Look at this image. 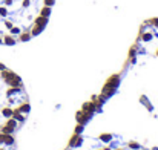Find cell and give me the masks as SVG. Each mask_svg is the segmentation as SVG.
Masks as SVG:
<instances>
[{
  "instance_id": "1",
  "label": "cell",
  "mask_w": 158,
  "mask_h": 150,
  "mask_svg": "<svg viewBox=\"0 0 158 150\" xmlns=\"http://www.w3.org/2000/svg\"><path fill=\"white\" fill-rule=\"evenodd\" d=\"M54 0H0V46H14L39 35Z\"/></svg>"
},
{
  "instance_id": "2",
  "label": "cell",
  "mask_w": 158,
  "mask_h": 150,
  "mask_svg": "<svg viewBox=\"0 0 158 150\" xmlns=\"http://www.w3.org/2000/svg\"><path fill=\"white\" fill-rule=\"evenodd\" d=\"M23 103L20 77L0 64V133L9 135L17 129L19 123L14 115L15 112H20Z\"/></svg>"
},
{
  "instance_id": "3",
  "label": "cell",
  "mask_w": 158,
  "mask_h": 150,
  "mask_svg": "<svg viewBox=\"0 0 158 150\" xmlns=\"http://www.w3.org/2000/svg\"><path fill=\"white\" fill-rule=\"evenodd\" d=\"M12 144H14V140L9 135H6V133L0 135V150H9Z\"/></svg>"
},
{
  "instance_id": "4",
  "label": "cell",
  "mask_w": 158,
  "mask_h": 150,
  "mask_svg": "<svg viewBox=\"0 0 158 150\" xmlns=\"http://www.w3.org/2000/svg\"><path fill=\"white\" fill-rule=\"evenodd\" d=\"M80 143H81V138L78 136V133L69 141V146H74V147H77V146H80Z\"/></svg>"
},
{
  "instance_id": "5",
  "label": "cell",
  "mask_w": 158,
  "mask_h": 150,
  "mask_svg": "<svg viewBox=\"0 0 158 150\" xmlns=\"http://www.w3.org/2000/svg\"><path fill=\"white\" fill-rule=\"evenodd\" d=\"M100 140H102V141H109V140H110V135H102Z\"/></svg>"
},
{
  "instance_id": "6",
  "label": "cell",
  "mask_w": 158,
  "mask_h": 150,
  "mask_svg": "<svg viewBox=\"0 0 158 150\" xmlns=\"http://www.w3.org/2000/svg\"><path fill=\"white\" fill-rule=\"evenodd\" d=\"M81 129H83V126L80 124V126H78V127L75 129V133H80V132H81Z\"/></svg>"
},
{
  "instance_id": "7",
  "label": "cell",
  "mask_w": 158,
  "mask_h": 150,
  "mask_svg": "<svg viewBox=\"0 0 158 150\" xmlns=\"http://www.w3.org/2000/svg\"><path fill=\"white\" fill-rule=\"evenodd\" d=\"M129 146H131V147H134V149H138V144H137V143H131Z\"/></svg>"
}]
</instances>
